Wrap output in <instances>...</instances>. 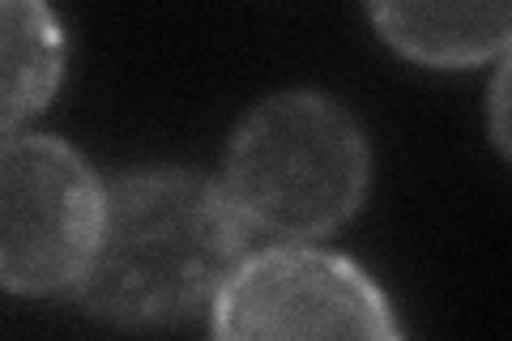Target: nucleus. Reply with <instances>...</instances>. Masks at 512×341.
Wrapping results in <instances>:
<instances>
[{
    "label": "nucleus",
    "mask_w": 512,
    "mask_h": 341,
    "mask_svg": "<svg viewBox=\"0 0 512 341\" xmlns=\"http://www.w3.org/2000/svg\"><path fill=\"white\" fill-rule=\"evenodd\" d=\"M214 312L218 337H397L389 303L363 269L312 248L235 265Z\"/></svg>",
    "instance_id": "4"
},
{
    "label": "nucleus",
    "mask_w": 512,
    "mask_h": 341,
    "mask_svg": "<svg viewBox=\"0 0 512 341\" xmlns=\"http://www.w3.org/2000/svg\"><path fill=\"white\" fill-rule=\"evenodd\" d=\"M244 256V218L227 192L188 171L124 175L103 192L77 299L94 316L163 324L218 299Z\"/></svg>",
    "instance_id": "1"
},
{
    "label": "nucleus",
    "mask_w": 512,
    "mask_h": 341,
    "mask_svg": "<svg viewBox=\"0 0 512 341\" xmlns=\"http://www.w3.org/2000/svg\"><path fill=\"white\" fill-rule=\"evenodd\" d=\"M64 69V35L47 0H0V133L52 99Z\"/></svg>",
    "instance_id": "6"
},
{
    "label": "nucleus",
    "mask_w": 512,
    "mask_h": 341,
    "mask_svg": "<svg viewBox=\"0 0 512 341\" xmlns=\"http://www.w3.org/2000/svg\"><path fill=\"white\" fill-rule=\"evenodd\" d=\"M103 214L94 171L52 137L0 141V286L77 282Z\"/></svg>",
    "instance_id": "3"
},
{
    "label": "nucleus",
    "mask_w": 512,
    "mask_h": 341,
    "mask_svg": "<svg viewBox=\"0 0 512 341\" xmlns=\"http://www.w3.org/2000/svg\"><path fill=\"white\" fill-rule=\"evenodd\" d=\"M380 35L410 60L457 69L508 47L512 0H367Z\"/></svg>",
    "instance_id": "5"
},
{
    "label": "nucleus",
    "mask_w": 512,
    "mask_h": 341,
    "mask_svg": "<svg viewBox=\"0 0 512 341\" xmlns=\"http://www.w3.org/2000/svg\"><path fill=\"white\" fill-rule=\"evenodd\" d=\"M363 188L367 145L350 111L320 94H282L239 124L222 192L244 226L308 239L355 214Z\"/></svg>",
    "instance_id": "2"
}]
</instances>
